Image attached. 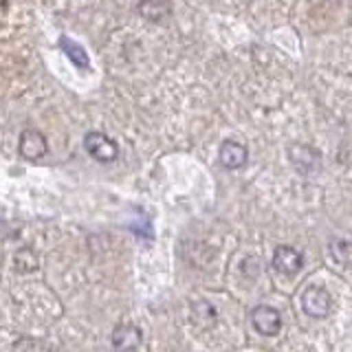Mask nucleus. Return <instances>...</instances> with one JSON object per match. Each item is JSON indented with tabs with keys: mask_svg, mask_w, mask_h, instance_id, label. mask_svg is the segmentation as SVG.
<instances>
[{
	"mask_svg": "<svg viewBox=\"0 0 352 352\" xmlns=\"http://www.w3.org/2000/svg\"><path fill=\"white\" fill-rule=\"evenodd\" d=\"M300 300H302V311L313 319H326L333 313V295H330L324 286H317V284L306 286Z\"/></svg>",
	"mask_w": 352,
	"mask_h": 352,
	"instance_id": "obj_1",
	"label": "nucleus"
},
{
	"mask_svg": "<svg viewBox=\"0 0 352 352\" xmlns=\"http://www.w3.org/2000/svg\"><path fill=\"white\" fill-rule=\"evenodd\" d=\"M84 148L91 157L99 163H110L119 157V146L115 139H110L108 135L99 130H91L84 137Z\"/></svg>",
	"mask_w": 352,
	"mask_h": 352,
	"instance_id": "obj_2",
	"label": "nucleus"
},
{
	"mask_svg": "<svg viewBox=\"0 0 352 352\" xmlns=\"http://www.w3.org/2000/svg\"><path fill=\"white\" fill-rule=\"evenodd\" d=\"M251 324L264 337H278L282 330V313L269 304H260L251 311Z\"/></svg>",
	"mask_w": 352,
	"mask_h": 352,
	"instance_id": "obj_3",
	"label": "nucleus"
},
{
	"mask_svg": "<svg viewBox=\"0 0 352 352\" xmlns=\"http://www.w3.org/2000/svg\"><path fill=\"white\" fill-rule=\"evenodd\" d=\"M18 152H20L22 159L38 161L42 157H47L49 141L38 128H25L20 132V139H18Z\"/></svg>",
	"mask_w": 352,
	"mask_h": 352,
	"instance_id": "obj_4",
	"label": "nucleus"
},
{
	"mask_svg": "<svg viewBox=\"0 0 352 352\" xmlns=\"http://www.w3.org/2000/svg\"><path fill=\"white\" fill-rule=\"evenodd\" d=\"M271 267L275 273L286 275V278H293L302 269H304V256L295 247L291 245H282L273 251V260H271Z\"/></svg>",
	"mask_w": 352,
	"mask_h": 352,
	"instance_id": "obj_5",
	"label": "nucleus"
},
{
	"mask_svg": "<svg viewBox=\"0 0 352 352\" xmlns=\"http://www.w3.org/2000/svg\"><path fill=\"white\" fill-rule=\"evenodd\" d=\"M218 159H220V165H223L225 170H240V168H245L247 161H249V150H247L245 143L227 139V141L220 143Z\"/></svg>",
	"mask_w": 352,
	"mask_h": 352,
	"instance_id": "obj_6",
	"label": "nucleus"
},
{
	"mask_svg": "<svg viewBox=\"0 0 352 352\" xmlns=\"http://www.w3.org/2000/svg\"><path fill=\"white\" fill-rule=\"evenodd\" d=\"M143 341V333L141 328H137L135 324H119L113 330V346L115 350L121 352H135Z\"/></svg>",
	"mask_w": 352,
	"mask_h": 352,
	"instance_id": "obj_7",
	"label": "nucleus"
},
{
	"mask_svg": "<svg viewBox=\"0 0 352 352\" xmlns=\"http://www.w3.org/2000/svg\"><path fill=\"white\" fill-rule=\"evenodd\" d=\"M60 49L66 53V58H69L71 64H75L77 69H88V66H91V60H88V53L84 51L82 44H77L75 40L62 36V38H60Z\"/></svg>",
	"mask_w": 352,
	"mask_h": 352,
	"instance_id": "obj_8",
	"label": "nucleus"
},
{
	"mask_svg": "<svg viewBox=\"0 0 352 352\" xmlns=\"http://www.w3.org/2000/svg\"><path fill=\"white\" fill-rule=\"evenodd\" d=\"M330 253H333L335 262L344 264V267H350V264H352V242H348V240H335L333 247H330Z\"/></svg>",
	"mask_w": 352,
	"mask_h": 352,
	"instance_id": "obj_9",
	"label": "nucleus"
},
{
	"mask_svg": "<svg viewBox=\"0 0 352 352\" xmlns=\"http://www.w3.org/2000/svg\"><path fill=\"white\" fill-rule=\"evenodd\" d=\"M139 11L146 18H150V20H159L161 18V14H168L170 11V5H157V3H148V5H141L139 7Z\"/></svg>",
	"mask_w": 352,
	"mask_h": 352,
	"instance_id": "obj_10",
	"label": "nucleus"
}]
</instances>
